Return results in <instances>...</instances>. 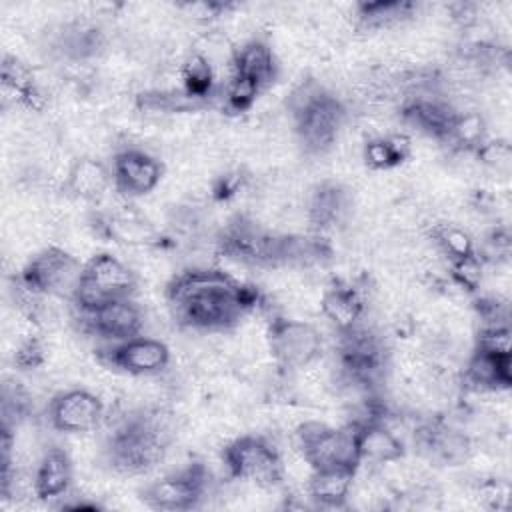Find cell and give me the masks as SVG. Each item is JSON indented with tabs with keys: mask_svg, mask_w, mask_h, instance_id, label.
I'll list each match as a JSON object with an SVG mask.
<instances>
[{
	"mask_svg": "<svg viewBox=\"0 0 512 512\" xmlns=\"http://www.w3.org/2000/svg\"><path fill=\"white\" fill-rule=\"evenodd\" d=\"M224 460L232 476L248 480L258 488H272L282 480V460L262 438L244 436L224 450Z\"/></svg>",
	"mask_w": 512,
	"mask_h": 512,
	"instance_id": "cell-3",
	"label": "cell"
},
{
	"mask_svg": "<svg viewBox=\"0 0 512 512\" xmlns=\"http://www.w3.org/2000/svg\"><path fill=\"white\" fill-rule=\"evenodd\" d=\"M162 176V166L156 158L140 150H124L116 156L112 178L120 192L138 196L156 188Z\"/></svg>",
	"mask_w": 512,
	"mask_h": 512,
	"instance_id": "cell-11",
	"label": "cell"
},
{
	"mask_svg": "<svg viewBox=\"0 0 512 512\" xmlns=\"http://www.w3.org/2000/svg\"><path fill=\"white\" fill-rule=\"evenodd\" d=\"M84 316V326L100 338L112 342H124L140 334L142 314L138 306L128 300V296L112 298L94 312H80Z\"/></svg>",
	"mask_w": 512,
	"mask_h": 512,
	"instance_id": "cell-9",
	"label": "cell"
},
{
	"mask_svg": "<svg viewBox=\"0 0 512 512\" xmlns=\"http://www.w3.org/2000/svg\"><path fill=\"white\" fill-rule=\"evenodd\" d=\"M436 238H438V244L442 246V250L450 256V260H456V258H464V256L474 254V242H472L470 234L464 232L462 228L444 226V228L438 232Z\"/></svg>",
	"mask_w": 512,
	"mask_h": 512,
	"instance_id": "cell-28",
	"label": "cell"
},
{
	"mask_svg": "<svg viewBox=\"0 0 512 512\" xmlns=\"http://www.w3.org/2000/svg\"><path fill=\"white\" fill-rule=\"evenodd\" d=\"M84 274V266L60 248H48L40 252L22 274V284L38 294H66L74 296V290Z\"/></svg>",
	"mask_w": 512,
	"mask_h": 512,
	"instance_id": "cell-4",
	"label": "cell"
},
{
	"mask_svg": "<svg viewBox=\"0 0 512 512\" xmlns=\"http://www.w3.org/2000/svg\"><path fill=\"white\" fill-rule=\"evenodd\" d=\"M182 78H184L188 96L192 98L206 96L212 88V66L208 58H204L202 54H192L182 68Z\"/></svg>",
	"mask_w": 512,
	"mask_h": 512,
	"instance_id": "cell-24",
	"label": "cell"
},
{
	"mask_svg": "<svg viewBox=\"0 0 512 512\" xmlns=\"http://www.w3.org/2000/svg\"><path fill=\"white\" fill-rule=\"evenodd\" d=\"M16 362L24 368H32L38 366L42 362V348L36 340H26L18 352H16Z\"/></svg>",
	"mask_w": 512,
	"mask_h": 512,
	"instance_id": "cell-30",
	"label": "cell"
},
{
	"mask_svg": "<svg viewBox=\"0 0 512 512\" xmlns=\"http://www.w3.org/2000/svg\"><path fill=\"white\" fill-rule=\"evenodd\" d=\"M106 232L108 236L116 238L118 242L126 244H144L150 242L154 232L140 220L132 216H112L106 222Z\"/></svg>",
	"mask_w": 512,
	"mask_h": 512,
	"instance_id": "cell-25",
	"label": "cell"
},
{
	"mask_svg": "<svg viewBox=\"0 0 512 512\" xmlns=\"http://www.w3.org/2000/svg\"><path fill=\"white\" fill-rule=\"evenodd\" d=\"M232 72L254 82L260 90L272 82L276 74V62L272 48L260 40H250L238 48L230 64Z\"/></svg>",
	"mask_w": 512,
	"mask_h": 512,
	"instance_id": "cell-16",
	"label": "cell"
},
{
	"mask_svg": "<svg viewBox=\"0 0 512 512\" xmlns=\"http://www.w3.org/2000/svg\"><path fill=\"white\" fill-rule=\"evenodd\" d=\"M72 480V464L64 450H48L34 474V486L38 498H58L62 496Z\"/></svg>",
	"mask_w": 512,
	"mask_h": 512,
	"instance_id": "cell-18",
	"label": "cell"
},
{
	"mask_svg": "<svg viewBox=\"0 0 512 512\" xmlns=\"http://www.w3.org/2000/svg\"><path fill=\"white\" fill-rule=\"evenodd\" d=\"M168 298L182 322L202 330L234 326L254 304V296L218 270H190L168 288Z\"/></svg>",
	"mask_w": 512,
	"mask_h": 512,
	"instance_id": "cell-1",
	"label": "cell"
},
{
	"mask_svg": "<svg viewBox=\"0 0 512 512\" xmlns=\"http://www.w3.org/2000/svg\"><path fill=\"white\" fill-rule=\"evenodd\" d=\"M102 418V400L96 394L82 388L62 392L50 402V422L58 432H90L102 422Z\"/></svg>",
	"mask_w": 512,
	"mask_h": 512,
	"instance_id": "cell-8",
	"label": "cell"
},
{
	"mask_svg": "<svg viewBox=\"0 0 512 512\" xmlns=\"http://www.w3.org/2000/svg\"><path fill=\"white\" fill-rule=\"evenodd\" d=\"M410 152V142L404 136L374 138L364 148V158L372 168L384 170L400 164Z\"/></svg>",
	"mask_w": 512,
	"mask_h": 512,
	"instance_id": "cell-21",
	"label": "cell"
},
{
	"mask_svg": "<svg viewBox=\"0 0 512 512\" xmlns=\"http://www.w3.org/2000/svg\"><path fill=\"white\" fill-rule=\"evenodd\" d=\"M482 276H484V268L480 258L474 254L464 256V258H456L452 260V278L456 280V284L464 290H476L482 284Z\"/></svg>",
	"mask_w": 512,
	"mask_h": 512,
	"instance_id": "cell-27",
	"label": "cell"
},
{
	"mask_svg": "<svg viewBox=\"0 0 512 512\" xmlns=\"http://www.w3.org/2000/svg\"><path fill=\"white\" fill-rule=\"evenodd\" d=\"M510 354H492L486 350H476L466 366V380L478 390H500L508 388L512 382Z\"/></svg>",
	"mask_w": 512,
	"mask_h": 512,
	"instance_id": "cell-15",
	"label": "cell"
},
{
	"mask_svg": "<svg viewBox=\"0 0 512 512\" xmlns=\"http://www.w3.org/2000/svg\"><path fill=\"white\" fill-rule=\"evenodd\" d=\"M110 182L114 178L106 170L104 164H100L94 158H80L76 160L66 176V188L82 200H98L106 194Z\"/></svg>",
	"mask_w": 512,
	"mask_h": 512,
	"instance_id": "cell-17",
	"label": "cell"
},
{
	"mask_svg": "<svg viewBox=\"0 0 512 512\" xmlns=\"http://www.w3.org/2000/svg\"><path fill=\"white\" fill-rule=\"evenodd\" d=\"M84 278L110 298L128 296L134 288L132 270L112 254H96L84 266Z\"/></svg>",
	"mask_w": 512,
	"mask_h": 512,
	"instance_id": "cell-12",
	"label": "cell"
},
{
	"mask_svg": "<svg viewBox=\"0 0 512 512\" xmlns=\"http://www.w3.org/2000/svg\"><path fill=\"white\" fill-rule=\"evenodd\" d=\"M358 452H360V462L392 464L400 460V456L404 454V446L390 428H386L382 422L376 420V422L360 424Z\"/></svg>",
	"mask_w": 512,
	"mask_h": 512,
	"instance_id": "cell-14",
	"label": "cell"
},
{
	"mask_svg": "<svg viewBox=\"0 0 512 512\" xmlns=\"http://www.w3.org/2000/svg\"><path fill=\"white\" fill-rule=\"evenodd\" d=\"M344 206V192L332 184H324L314 190L308 204V214L314 224L330 226L342 216Z\"/></svg>",
	"mask_w": 512,
	"mask_h": 512,
	"instance_id": "cell-20",
	"label": "cell"
},
{
	"mask_svg": "<svg viewBox=\"0 0 512 512\" xmlns=\"http://www.w3.org/2000/svg\"><path fill=\"white\" fill-rule=\"evenodd\" d=\"M108 360L126 370L128 374L136 376H150L162 372L170 362V350L164 342L156 338L134 336L130 340L118 342L112 350Z\"/></svg>",
	"mask_w": 512,
	"mask_h": 512,
	"instance_id": "cell-10",
	"label": "cell"
},
{
	"mask_svg": "<svg viewBox=\"0 0 512 512\" xmlns=\"http://www.w3.org/2000/svg\"><path fill=\"white\" fill-rule=\"evenodd\" d=\"M412 8L408 2H368L358 6V20L368 28H384L410 16Z\"/></svg>",
	"mask_w": 512,
	"mask_h": 512,
	"instance_id": "cell-22",
	"label": "cell"
},
{
	"mask_svg": "<svg viewBox=\"0 0 512 512\" xmlns=\"http://www.w3.org/2000/svg\"><path fill=\"white\" fill-rule=\"evenodd\" d=\"M322 314L338 328V330H350L358 326V320L362 316L364 304L356 290L352 288H332L324 294L320 302Z\"/></svg>",
	"mask_w": 512,
	"mask_h": 512,
	"instance_id": "cell-19",
	"label": "cell"
},
{
	"mask_svg": "<svg viewBox=\"0 0 512 512\" xmlns=\"http://www.w3.org/2000/svg\"><path fill=\"white\" fill-rule=\"evenodd\" d=\"M478 156L482 158V162H486L488 166L496 168V170H506L510 166L512 160V152L510 146L506 142H484L478 148Z\"/></svg>",
	"mask_w": 512,
	"mask_h": 512,
	"instance_id": "cell-29",
	"label": "cell"
},
{
	"mask_svg": "<svg viewBox=\"0 0 512 512\" xmlns=\"http://www.w3.org/2000/svg\"><path fill=\"white\" fill-rule=\"evenodd\" d=\"M448 140L456 142L460 148L478 150L484 144V120L480 118V114L476 112L458 114L450 128Z\"/></svg>",
	"mask_w": 512,
	"mask_h": 512,
	"instance_id": "cell-23",
	"label": "cell"
},
{
	"mask_svg": "<svg viewBox=\"0 0 512 512\" xmlns=\"http://www.w3.org/2000/svg\"><path fill=\"white\" fill-rule=\"evenodd\" d=\"M258 92H260V88H258L254 82H250V80H246V78H242V76L230 72V78H228L226 90H224L228 108H232V110H236V112L246 110V108L254 102V98H256Z\"/></svg>",
	"mask_w": 512,
	"mask_h": 512,
	"instance_id": "cell-26",
	"label": "cell"
},
{
	"mask_svg": "<svg viewBox=\"0 0 512 512\" xmlns=\"http://www.w3.org/2000/svg\"><path fill=\"white\" fill-rule=\"evenodd\" d=\"M204 488L206 472L200 466H190L152 482L144 492V500L160 510H188L200 502Z\"/></svg>",
	"mask_w": 512,
	"mask_h": 512,
	"instance_id": "cell-6",
	"label": "cell"
},
{
	"mask_svg": "<svg viewBox=\"0 0 512 512\" xmlns=\"http://www.w3.org/2000/svg\"><path fill=\"white\" fill-rule=\"evenodd\" d=\"M322 348L320 332L300 320H274L270 328V350L286 368H306Z\"/></svg>",
	"mask_w": 512,
	"mask_h": 512,
	"instance_id": "cell-5",
	"label": "cell"
},
{
	"mask_svg": "<svg viewBox=\"0 0 512 512\" xmlns=\"http://www.w3.org/2000/svg\"><path fill=\"white\" fill-rule=\"evenodd\" d=\"M354 472L356 468L350 466L312 468V476L308 482L310 496L320 506H342L352 492Z\"/></svg>",
	"mask_w": 512,
	"mask_h": 512,
	"instance_id": "cell-13",
	"label": "cell"
},
{
	"mask_svg": "<svg viewBox=\"0 0 512 512\" xmlns=\"http://www.w3.org/2000/svg\"><path fill=\"white\" fill-rule=\"evenodd\" d=\"M360 424H348L342 428H330L322 422L310 420L296 428V444L302 450L304 460L312 468L322 466H350L360 464L358 452Z\"/></svg>",
	"mask_w": 512,
	"mask_h": 512,
	"instance_id": "cell-2",
	"label": "cell"
},
{
	"mask_svg": "<svg viewBox=\"0 0 512 512\" xmlns=\"http://www.w3.org/2000/svg\"><path fill=\"white\" fill-rule=\"evenodd\" d=\"M298 134L308 150L320 152L328 148L344 122V108L332 96L322 92L304 110L294 114Z\"/></svg>",
	"mask_w": 512,
	"mask_h": 512,
	"instance_id": "cell-7",
	"label": "cell"
}]
</instances>
